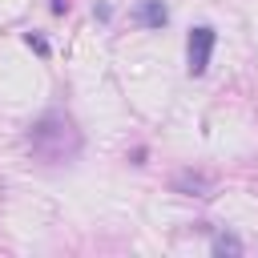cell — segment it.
Here are the masks:
<instances>
[{
  "mask_svg": "<svg viewBox=\"0 0 258 258\" xmlns=\"http://www.w3.org/2000/svg\"><path fill=\"white\" fill-rule=\"evenodd\" d=\"M133 20H137L141 28H161V24L169 20V12H165L161 0H141V4L133 8Z\"/></svg>",
  "mask_w": 258,
  "mask_h": 258,
  "instance_id": "obj_3",
  "label": "cell"
},
{
  "mask_svg": "<svg viewBox=\"0 0 258 258\" xmlns=\"http://www.w3.org/2000/svg\"><path fill=\"white\" fill-rule=\"evenodd\" d=\"M210 185H214V181H210L206 173H189V169H181V173L173 177V189H177V194H189V198H206Z\"/></svg>",
  "mask_w": 258,
  "mask_h": 258,
  "instance_id": "obj_4",
  "label": "cell"
},
{
  "mask_svg": "<svg viewBox=\"0 0 258 258\" xmlns=\"http://www.w3.org/2000/svg\"><path fill=\"white\" fill-rule=\"evenodd\" d=\"M214 250H218V254H242V242L230 238V234H218V238H214Z\"/></svg>",
  "mask_w": 258,
  "mask_h": 258,
  "instance_id": "obj_5",
  "label": "cell"
},
{
  "mask_svg": "<svg viewBox=\"0 0 258 258\" xmlns=\"http://www.w3.org/2000/svg\"><path fill=\"white\" fill-rule=\"evenodd\" d=\"M28 145H32V153H36L40 161L60 165V161H73V157L81 153V133H77V125H73L64 113H44V117L32 121Z\"/></svg>",
  "mask_w": 258,
  "mask_h": 258,
  "instance_id": "obj_1",
  "label": "cell"
},
{
  "mask_svg": "<svg viewBox=\"0 0 258 258\" xmlns=\"http://www.w3.org/2000/svg\"><path fill=\"white\" fill-rule=\"evenodd\" d=\"M210 52H214V28L198 24V28L189 32V40H185V60H189V73H194V77H202V73H206Z\"/></svg>",
  "mask_w": 258,
  "mask_h": 258,
  "instance_id": "obj_2",
  "label": "cell"
},
{
  "mask_svg": "<svg viewBox=\"0 0 258 258\" xmlns=\"http://www.w3.org/2000/svg\"><path fill=\"white\" fill-rule=\"evenodd\" d=\"M24 40H28V44H32V48H36V52H48V44H44V40H40V36H32V32H28V36H24Z\"/></svg>",
  "mask_w": 258,
  "mask_h": 258,
  "instance_id": "obj_6",
  "label": "cell"
}]
</instances>
